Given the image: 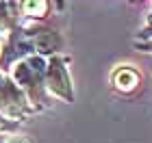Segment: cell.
I'll return each mask as SVG.
<instances>
[{
  "instance_id": "obj_1",
  "label": "cell",
  "mask_w": 152,
  "mask_h": 143,
  "mask_svg": "<svg viewBox=\"0 0 152 143\" xmlns=\"http://www.w3.org/2000/svg\"><path fill=\"white\" fill-rule=\"evenodd\" d=\"M50 87L59 95H65L70 98V87H67V78H65V70L59 61H52L50 65Z\"/></svg>"
},
{
  "instance_id": "obj_2",
  "label": "cell",
  "mask_w": 152,
  "mask_h": 143,
  "mask_svg": "<svg viewBox=\"0 0 152 143\" xmlns=\"http://www.w3.org/2000/svg\"><path fill=\"white\" fill-rule=\"evenodd\" d=\"M44 2L41 0H24V11L26 13H39V11H44Z\"/></svg>"
},
{
  "instance_id": "obj_3",
  "label": "cell",
  "mask_w": 152,
  "mask_h": 143,
  "mask_svg": "<svg viewBox=\"0 0 152 143\" xmlns=\"http://www.w3.org/2000/svg\"><path fill=\"white\" fill-rule=\"evenodd\" d=\"M7 143H31V141L26 139V137H13V139H9Z\"/></svg>"
},
{
  "instance_id": "obj_4",
  "label": "cell",
  "mask_w": 152,
  "mask_h": 143,
  "mask_svg": "<svg viewBox=\"0 0 152 143\" xmlns=\"http://www.w3.org/2000/svg\"><path fill=\"white\" fill-rule=\"evenodd\" d=\"M148 48H152V44H148Z\"/></svg>"
}]
</instances>
